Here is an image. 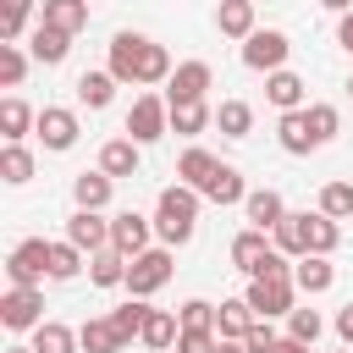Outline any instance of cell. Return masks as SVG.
Listing matches in <instances>:
<instances>
[{
	"mask_svg": "<svg viewBox=\"0 0 353 353\" xmlns=\"http://www.w3.org/2000/svg\"><path fill=\"white\" fill-rule=\"evenodd\" d=\"M199 188H188V182H171V188H160V199H154V237L165 243V248H182V243H193V232H199Z\"/></svg>",
	"mask_w": 353,
	"mask_h": 353,
	"instance_id": "1",
	"label": "cell"
},
{
	"mask_svg": "<svg viewBox=\"0 0 353 353\" xmlns=\"http://www.w3.org/2000/svg\"><path fill=\"white\" fill-rule=\"evenodd\" d=\"M248 309L259 314V320H276V314H292L298 303V281H292V270H259V276H248Z\"/></svg>",
	"mask_w": 353,
	"mask_h": 353,
	"instance_id": "2",
	"label": "cell"
},
{
	"mask_svg": "<svg viewBox=\"0 0 353 353\" xmlns=\"http://www.w3.org/2000/svg\"><path fill=\"white\" fill-rule=\"evenodd\" d=\"M44 276H50V243L44 237H22L6 254V281L11 287H44Z\"/></svg>",
	"mask_w": 353,
	"mask_h": 353,
	"instance_id": "3",
	"label": "cell"
},
{
	"mask_svg": "<svg viewBox=\"0 0 353 353\" xmlns=\"http://www.w3.org/2000/svg\"><path fill=\"white\" fill-rule=\"evenodd\" d=\"M165 281H171V248H165V243L127 259V292H132V298H154Z\"/></svg>",
	"mask_w": 353,
	"mask_h": 353,
	"instance_id": "4",
	"label": "cell"
},
{
	"mask_svg": "<svg viewBox=\"0 0 353 353\" xmlns=\"http://www.w3.org/2000/svg\"><path fill=\"white\" fill-rule=\"evenodd\" d=\"M287 55H292V39H287L281 28H254V33L243 39V66H248V72H281Z\"/></svg>",
	"mask_w": 353,
	"mask_h": 353,
	"instance_id": "5",
	"label": "cell"
},
{
	"mask_svg": "<svg viewBox=\"0 0 353 353\" xmlns=\"http://www.w3.org/2000/svg\"><path fill=\"white\" fill-rule=\"evenodd\" d=\"M165 132H171V105H165L160 94H138L132 110H127V138H132V143H154V138H165Z\"/></svg>",
	"mask_w": 353,
	"mask_h": 353,
	"instance_id": "6",
	"label": "cell"
},
{
	"mask_svg": "<svg viewBox=\"0 0 353 353\" xmlns=\"http://www.w3.org/2000/svg\"><path fill=\"white\" fill-rule=\"evenodd\" d=\"M0 325L6 331H39L44 325V292L39 287H6L0 292Z\"/></svg>",
	"mask_w": 353,
	"mask_h": 353,
	"instance_id": "7",
	"label": "cell"
},
{
	"mask_svg": "<svg viewBox=\"0 0 353 353\" xmlns=\"http://www.w3.org/2000/svg\"><path fill=\"white\" fill-rule=\"evenodd\" d=\"M149 44L154 39H143V33H116L110 39V72H116V83H143Z\"/></svg>",
	"mask_w": 353,
	"mask_h": 353,
	"instance_id": "8",
	"label": "cell"
},
{
	"mask_svg": "<svg viewBox=\"0 0 353 353\" xmlns=\"http://www.w3.org/2000/svg\"><path fill=\"white\" fill-rule=\"evenodd\" d=\"M33 132H39V143H44V149H55V154H61V149H72V143H77V116H72L66 105H44Z\"/></svg>",
	"mask_w": 353,
	"mask_h": 353,
	"instance_id": "9",
	"label": "cell"
},
{
	"mask_svg": "<svg viewBox=\"0 0 353 353\" xmlns=\"http://www.w3.org/2000/svg\"><path fill=\"white\" fill-rule=\"evenodd\" d=\"M66 237H72L83 254H99V248H110V221H105L99 210H72V215H66Z\"/></svg>",
	"mask_w": 353,
	"mask_h": 353,
	"instance_id": "10",
	"label": "cell"
},
{
	"mask_svg": "<svg viewBox=\"0 0 353 353\" xmlns=\"http://www.w3.org/2000/svg\"><path fill=\"white\" fill-rule=\"evenodd\" d=\"M149 237H154V221H149V215H138V210H121V215L110 221V248H121L127 259H132V254H143V248H149Z\"/></svg>",
	"mask_w": 353,
	"mask_h": 353,
	"instance_id": "11",
	"label": "cell"
},
{
	"mask_svg": "<svg viewBox=\"0 0 353 353\" xmlns=\"http://www.w3.org/2000/svg\"><path fill=\"white\" fill-rule=\"evenodd\" d=\"M292 281H298V292H309V298L331 292V287H336V265H331V254H303V259H292Z\"/></svg>",
	"mask_w": 353,
	"mask_h": 353,
	"instance_id": "12",
	"label": "cell"
},
{
	"mask_svg": "<svg viewBox=\"0 0 353 353\" xmlns=\"http://www.w3.org/2000/svg\"><path fill=\"white\" fill-rule=\"evenodd\" d=\"M270 243H276L287 259H303V254H309V210H287V215L270 226Z\"/></svg>",
	"mask_w": 353,
	"mask_h": 353,
	"instance_id": "13",
	"label": "cell"
},
{
	"mask_svg": "<svg viewBox=\"0 0 353 353\" xmlns=\"http://www.w3.org/2000/svg\"><path fill=\"white\" fill-rule=\"evenodd\" d=\"M66 50H72V33H66V28L39 22V28L28 33V55H33L39 66H61V61H66Z\"/></svg>",
	"mask_w": 353,
	"mask_h": 353,
	"instance_id": "14",
	"label": "cell"
},
{
	"mask_svg": "<svg viewBox=\"0 0 353 353\" xmlns=\"http://www.w3.org/2000/svg\"><path fill=\"white\" fill-rule=\"evenodd\" d=\"M210 83H215L210 61H182V66L171 72V83H165V99H204Z\"/></svg>",
	"mask_w": 353,
	"mask_h": 353,
	"instance_id": "15",
	"label": "cell"
},
{
	"mask_svg": "<svg viewBox=\"0 0 353 353\" xmlns=\"http://www.w3.org/2000/svg\"><path fill=\"white\" fill-rule=\"evenodd\" d=\"M254 320H259V314L248 309V298H221V303H215V331H221V342H243Z\"/></svg>",
	"mask_w": 353,
	"mask_h": 353,
	"instance_id": "16",
	"label": "cell"
},
{
	"mask_svg": "<svg viewBox=\"0 0 353 353\" xmlns=\"http://www.w3.org/2000/svg\"><path fill=\"white\" fill-rule=\"evenodd\" d=\"M303 94H309V88H303L298 72H287V66H281V72H265V99H270L276 110H303Z\"/></svg>",
	"mask_w": 353,
	"mask_h": 353,
	"instance_id": "17",
	"label": "cell"
},
{
	"mask_svg": "<svg viewBox=\"0 0 353 353\" xmlns=\"http://www.w3.org/2000/svg\"><path fill=\"white\" fill-rule=\"evenodd\" d=\"M171 105V132L176 138H199L210 121H215V110L204 105V99H165Z\"/></svg>",
	"mask_w": 353,
	"mask_h": 353,
	"instance_id": "18",
	"label": "cell"
},
{
	"mask_svg": "<svg viewBox=\"0 0 353 353\" xmlns=\"http://www.w3.org/2000/svg\"><path fill=\"white\" fill-rule=\"evenodd\" d=\"M276 143H281L287 154H309V149H320L314 132H309V110H281V121H276Z\"/></svg>",
	"mask_w": 353,
	"mask_h": 353,
	"instance_id": "19",
	"label": "cell"
},
{
	"mask_svg": "<svg viewBox=\"0 0 353 353\" xmlns=\"http://www.w3.org/2000/svg\"><path fill=\"white\" fill-rule=\"evenodd\" d=\"M243 215H248V226L270 232V226L287 215V204H281V193H276V188H248V199H243Z\"/></svg>",
	"mask_w": 353,
	"mask_h": 353,
	"instance_id": "20",
	"label": "cell"
},
{
	"mask_svg": "<svg viewBox=\"0 0 353 353\" xmlns=\"http://www.w3.org/2000/svg\"><path fill=\"white\" fill-rule=\"evenodd\" d=\"M270 248H276V243H265V232H259V226H243V232L232 237V270L254 276V270H259V259H265Z\"/></svg>",
	"mask_w": 353,
	"mask_h": 353,
	"instance_id": "21",
	"label": "cell"
},
{
	"mask_svg": "<svg viewBox=\"0 0 353 353\" xmlns=\"http://www.w3.org/2000/svg\"><path fill=\"white\" fill-rule=\"evenodd\" d=\"M77 342H83V353H121V347H127L110 314H94V320H83V325H77Z\"/></svg>",
	"mask_w": 353,
	"mask_h": 353,
	"instance_id": "22",
	"label": "cell"
},
{
	"mask_svg": "<svg viewBox=\"0 0 353 353\" xmlns=\"http://www.w3.org/2000/svg\"><path fill=\"white\" fill-rule=\"evenodd\" d=\"M204 199H210V204H221V210H226V204H243V199H248V188H243V171L221 160V165H215V176L204 182Z\"/></svg>",
	"mask_w": 353,
	"mask_h": 353,
	"instance_id": "23",
	"label": "cell"
},
{
	"mask_svg": "<svg viewBox=\"0 0 353 353\" xmlns=\"http://www.w3.org/2000/svg\"><path fill=\"white\" fill-rule=\"evenodd\" d=\"M176 336H182V320L171 314V309H149V320H143V347L149 353H165V347H176Z\"/></svg>",
	"mask_w": 353,
	"mask_h": 353,
	"instance_id": "24",
	"label": "cell"
},
{
	"mask_svg": "<svg viewBox=\"0 0 353 353\" xmlns=\"http://www.w3.org/2000/svg\"><path fill=\"white\" fill-rule=\"evenodd\" d=\"M116 88H121V83H116V72H110V66H105V72H83V77H77V105L105 110V105L116 99Z\"/></svg>",
	"mask_w": 353,
	"mask_h": 353,
	"instance_id": "25",
	"label": "cell"
},
{
	"mask_svg": "<svg viewBox=\"0 0 353 353\" xmlns=\"http://www.w3.org/2000/svg\"><path fill=\"white\" fill-rule=\"evenodd\" d=\"M138 149L143 143H132V138H110L99 149V171L105 176H138Z\"/></svg>",
	"mask_w": 353,
	"mask_h": 353,
	"instance_id": "26",
	"label": "cell"
},
{
	"mask_svg": "<svg viewBox=\"0 0 353 353\" xmlns=\"http://www.w3.org/2000/svg\"><path fill=\"white\" fill-rule=\"evenodd\" d=\"M110 193H116V176H105V171H83V176L72 182L77 210H105V204H110Z\"/></svg>",
	"mask_w": 353,
	"mask_h": 353,
	"instance_id": "27",
	"label": "cell"
},
{
	"mask_svg": "<svg viewBox=\"0 0 353 353\" xmlns=\"http://www.w3.org/2000/svg\"><path fill=\"white\" fill-rule=\"evenodd\" d=\"M88 281H94V287H127V254H121V248L88 254Z\"/></svg>",
	"mask_w": 353,
	"mask_h": 353,
	"instance_id": "28",
	"label": "cell"
},
{
	"mask_svg": "<svg viewBox=\"0 0 353 353\" xmlns=\"http://www.w3.org/2000/svg\"><path fill=\"white\" fill-rule=\"evenodd\" d=\"M215 165H221V160H215L210 149H199V143H193V149H182V160H176V182H188V188H199V193H204V182L215 176Z\"/></svg>",
	"mask_w": 353,
	"mask_h": 353,
	"instance_id": "29",
	"label": "cell"
},
{
	"mask_svg": "<svg viewBox=\"0 0 353 353\" xmlns=\"http://www.w3.org/2000/svg\"><path fill=\"white\" fill-rule=\"evenodd\" d=\"M215 28L226 39H248L254 33V0H221L215 6Z\"/></svg>",
	"mask_w": 353,
	"mask_h": 353,
	"instance_id": "30",
	"label": "cell"
},
{
	"mask_svg": "<svg viewBox=\"0 0 353 353\" xmlns=\"http://www.w3.org/2000/svg\"><path fill=\"white\" fill-rule=\"evenodd\" d=\"M39 22H50V28H66V33H83V28H88V0H44Z\"/></svg>",
	"mask_w": 353,
	"mask_h": 353,
	"instance_id": "31",
	"label": "cell"
},
{
	"mask_svg": "<svg viewBox=\"0 0 353 353\" xmlns=\"http://www.w3.org/2000/svg\"><path fill=\"white\" fill-rule=\"evenodd\" d=\"M28 127H39V110H28L17 94H11V99H0V132H6V143H22V138H28Z\"/></svg>",
	"mask_w": 353,
	"mask_h": 353,
	"instance_id": "32",
	"label": "cell"
},
{
	"mask_svg": "<svg viewBox=\"0 0 353 353\" xmlns=\"http://www.w3.org/2000/svg\"><path fill=\"white\" fill-rule=\"evenodd\" d=\"M215 127H221L226 138H248V132H254V105H248V99H221Z\"/></svg>",
	"mask_w": 353,
	"mask_h": 353,
	"instance_id": "33",
	"label": "cell"
},
{
	"mask_svg": "<svg viewBox=\"0 0 353 353\" xmlns=\"http://www.w3.org/2000/svg\"><path fill=\"white\" fill-rule=\"evenodd\" d=\"M33 347H39V353H83L77 331H72V325H61V320H44V325L33 331Z\"/></svg>",
	"mask_w": 353,
	"mask_h": 353,
	"instance_id": "34",
	"label": "cell"
},
{
	"mask_svg": "<svg viewBox=\"0 0 353 353\" xmlns=\"http://www.w3.org/2000/svg\"><path fill=\"white\" fill-rule=\"evenodd\" d=\"M0 176H6L11 188L33 182V149H28V143H6V149H0Z\"/></svg>",
	"mask_w": 353,
	"mask_h": 353,
	"instance_id": "35",
	"label": "cell"
},
{
	"mask_svg": "<svg viewBox=\"0 0 353 353\" xmlns=\"http://www.w3.org/2000/svg\"><path fill=\"white\" fill-rule=\"evenodd\" d=\"M336 243H342V221H331L325 210H314L309 215V254H336Z\"/></svg>",
	"mask_w": 353,
	"mask_h": 353,
	"instance_id": "36",
	"label": "cell"
},
{
	"mask_svg": "<svg viewBox=\"0 0 353 353\" xmlns=\"http://www.w3.org/2000/svg\"><path fill=\"white\" fill-rule=\"evenodd\" d=\"M77 270H83V248H77L72 237L50 243V281H72Z\"/></svg>",
	"mask_w": 353,
	"mask_h": 353,
	"instance_id": "37",
	"label": "cell"
},
{
	"mask_svg": "<svg viewBox=\"0 0 353 353\" xmlns=\"http://www.w3.org/2000/svg\"><path fill=\"white\" fill-rule=\"evenodd\" d=\"M28 17H33V0H0V44H17L28 33Z\"/></svg>",
	"mask_w": 353,
	"mask_h": 353,
	"instance_id": "38",
	"label": "cell"
},
{
	"mask_svg": "<svg viewBox=\"0 0 353 353\" xmlns=\"http://www.w3.org/2000/svg\"><path fill=\"white\" fill-rule=\"evenodd\" d=\"M110 320H116V331H121V342H132V336H143V320H149V298H127L121 309H110Z\"/></svg>",
	"mask_w": 353,
	"mask_h": 353,
	"instance_id": "39",
	"label": "cell"
},
{
	"mask_svg": "<svg viewBox=\"0 0 353 353\" xmlns=\"http://www.w3.org/2000/svg\"><path fill=\"white\" fill-rule=\"evenodd\" d=\"M320 210H325L331 221H347V215H353V182H325V188H320Z\"/></svg>",
	"mask_w": 353,
	"mask_h": 353,
	"instance_id": "40",
	"label": "cell"
},
{
	"mask_svg": "<svg viewBox=\"0 0 353 353\" xmlns=\"http://www.w3.org/2000/svg\"><path fill=\"white\" fill-rule=\"evenodd\" d=\"M28 77V55H22V44H0V88H17Z\"/></svg>",
	"mask_w": 353,
	"mask_h": 353,
	"instance_id": "41",
	"label": "cell"
},
{
	"mask_svg": "<svg viewBox=\"0 0 353 353\" xmlns=\"http://www.w3.org/2000/svg\"><path fill=\"white\" fill-rule=\"evenodd\" d=\"M303 110H309V132H314V143H331V138H336V127H342L336 105H303Z\"/></svg>",
	"mask_w": 353,
	"mask_h": 353,
	"instance_id": "42",
	"label": "cell"
},
{
	"mask_svg": "<svg viewBox=\"0 0 353 353\" xmlns=\"http://www.w3.org/2000/svg\"><path fill=\"white\" fill-rule=\"evenodd\" d=\"M176 320H182V331H215V303H204V298H188ZM215 336H221V331H215Z\"/></svg>",
	"mask_w": 353,
	"mask_h": 353,
	"instance_id": "43",
	"label": "cell"
},
{
	"mask_svg": "<svg viewBox=\"0 0 353 353\" xmlns=\"http://www.w3.org/2000/svg\"><path fill=\"white\" fill-rule=\"evenodd\" d=\"M320 331H325L320 309H292V314H287V336H298V342H320Z\"/></svg>",
	"mask_w": 353,
	"mask_h": 353,
	"instance_id": "44",
	"label": "cell"
},
{
	"mask_svg": "<svg viewBox=\"0 0 353 353\" xmlns=\"http://www.w3.org/2000/svg\"><path fill=\"white\" fill-rule=\"evenodd\" d=\"M276 342H281V336L270 331V320H254V325H248V336H243V347H248V353H270Z\"/></svg>",
	"mask_w": 353,
	"mask_h": 353,
	"instance_id": "45",
	"label": "cell"
},
{
	"mask_svg": "<svg viewBox=\"0 0 353 353\" xmlns=\"http://www.w3.org/2000/svg\"><path fill=\"white\" fill-rule=\"evenodd\" d=\"M215 347H221L215 331H182L176 336V353H215Z\"/></svg>",
	"mask_w": 353,
	"mask_h": 353,
	"instance_id": "46",
	"label": "cell"
},
{
	"mask_svg": "<svg viewBox=\"0 0 353 353\" xmlns=\"http://www.w3.org/2000/svg\"><path fill=\"white\" fill-rule=\"evenodd\" d=\"M336 336H342V347H353V303L336 309Z\"/></svg>",
	"mask_w": 353,
	"mask_h": 353,
	"instance_id": "47",
	"label": "cell"
},
{
	"mask_svg": "<svg viewBox=\"0 0 353 353\" xmlns=\"http://www.w3.org/2000/svg\"><path fill=\"white\" fill-rule=\"evenodd\" d=\"M336 44L353 55V11H342V22H336Z\"/></svg>",
	"mask_w": 353,
	"mask_h": 353,
	"instance_id": "48",
	"label": "cell"
},
{
	"mask_svg": "<svg viewBox=\"0 0 353 353\" xmlns=\"http://www.w3.org/2000/svg\"><path fill=\"white\" fill-rule=\"evenodd\" d=\"M270 353H314V342H298V336H281Z\"/></svg>",
	"mask_w": 353,
	"mask_h": 353,
	"instance_id": "49",
	"label": "cell"
},
{
	"mask_svg": "<svg viewBox=\"0 0 353 353\" xmlns=\"http://www.w3.org/2000/svg\"><path fill=\"white\" fill-rule=\"evenodd\" d=\"M325 11H353V0H320Z\"/></svg>",
	"mask_w": 353,
	"mask_h": 353,
	"instance_id": "50",
	"label": "cell"
},
{
	"mask_svg": "<svg viewBox=\"0 0 353 353\" xmlns=\"http://www.w3.org/2000/svg\"><path fill=\"white\" fill-rule=\"evenodd\" d=\"M215 353H248V347H243V342H221Z\"/></svg>",
	"mask_w": 353,
	"mask_h": 353,
	"instance_id": "51",
	"label": "cell"
},
{
	"mask_svg": "<svg viewBox=\"0 0 353 353\" xmlns=\"http://www.w3.org/2000/svg\"><path fill=\"white\" fill-rule=\"evenodd\" d=\"M6 353H39V347H22V342H11V347H6Z\"/></svg>",
	"mask_w": 353,
	"mask_h": 353,
	"instance_id": "52",
	"label": "cell"
},
{
	"mask_svg": "<svg viewBox=\"0 0 353 353\" xmlns=\"http://www.w3.org/2000/svg\"><path fill=\"white\" fill-rule=\"evenodd\" d=\"M336 353H353V347H336Z\"/></svg>",
	"mask_w": 353,
	"mask_h": 353,
	"instance_id": "53",
	"label": "cell"
},
{
	"mask_svg": "<svg viewBox=\"0 0 353 353\" xmlns=\"http://www.w3.org/2000/svg\"><path fill=\"white\" fill-rule=\"evenodd\" d=\"M347 94H353V77H347Z\"/></svg>",
	"mask_w": 353,
	"mask_h": 353,
	"instance_id": "54",
	"label": "cell"
}]
</instances>
